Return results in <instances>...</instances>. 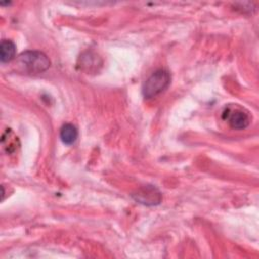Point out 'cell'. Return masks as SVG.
Segmentation results:
<instances>
[{"label": "cell", "instance_id": "obj_1", "mask_svg": "<svg viewBox=\"0 0 259 259\" xmlns=\"http://www.w3.org/2000/svg\"><path fill=\"white\" fill-rule=\"evenodd\" d=\"M18 67L29 74H39L47 71L51 62L47 55L38 51H27L19 55L16 60Z\"/></svg>", "mask_w": 259, "mask_h": 259}, {"label": "cell", "instance_id": "obj_2", "mask_svg": "<svg viewBox=\"0 0 259 259\" xmlns=\"http://www.w3.org/2000/svg\"><path fill=\"white\" fill-rule=\"evenodd\" d=\"M170 74L168 71L160 69L155 71L144 83L143 95L145 98H152L163 92L170 84Z\"/></svg>", "mask_w": 259, "mask_h": 259}, {"label": "cell", "instance_id": "obj_3", "mask_svg": "<svg viewBox=\"0 0 259 259\" xmlns=\"http://www.w3.org/2000/svg\"><path fill=\"white\" fill-rule=\"evenodd\" d=\"M224 118L234 130H243L250 123V117L248 113L241 109H227L224 112Z\"/></svg>", "mask_w": 259, "mask_h": 259}, {"label": "cell", "instance_id": "obj_4", "mask_svg": "<svg viewBox=\"0 0 259 259\" xmlns=\"http://www.w3.org/2000/svg\"><path fill=\"white\" fill-rule=\"evenodd\" d=\"M60 138L66 145L74 144L78 138V131L76 126L71 123L64 124L60 131Z\"/></svg>", "mask_w": 259, "mask_h": 259}, {"label": "cell", "instance_id": "obj_5", "mask_svg": "<svg viewBox=\"0 0 259 259\" xmlns=\"http://www.w3.org/2000/svg\"><path fill=\"white\" fill-rule=\"evenodd\" d=\"M15 52H16V47L13 41L4 39L1 42L0 46V59L2 63H7L10 62L11 60L14 59L15 57Z\"/></svg>", "mask_w": 259, "mask_h": 259}]
</instances>
